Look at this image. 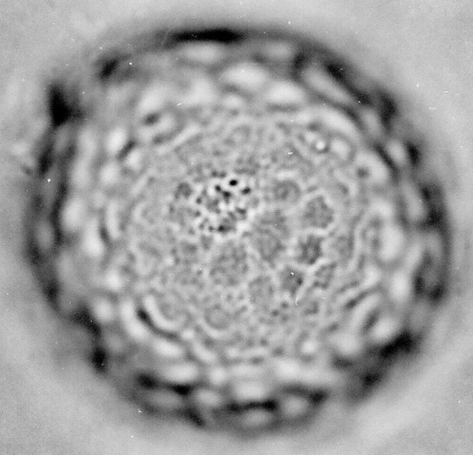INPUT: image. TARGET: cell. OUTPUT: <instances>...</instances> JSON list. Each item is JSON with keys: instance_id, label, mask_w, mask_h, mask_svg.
<instances>
[{"instance_id": "6da1fadb", "label": "cell", "mask_w": 473, "mask_h": 455, "mask_svg": "<svg viewBox=\"0 0 473 455\" xmlns=\"http://www.w3.org/2000/svg\"><path fill=\"white\" fill-rule=\"evenodd\" d=\"M289 220L280 209L261 215L250 231L251 246L268 263H275L285 253L290 237Z\"/></svg>"}, {"instance_id": "7a4b0ae2", "label": "cell", "mask_w": 473, "mask_h": 455, "mask_svg": "<svg viewBox=\"0 0 473 455\" xmlns=\"http://www.w3.org/2000/svg\"><path fill=\"white\" fill-rule=\"evenodd\" d=\"M249 253L241 241H229L220 247L212 263L211 275L218 284L234 286L246 276Z\"/></svg>"}, {"instance_id": "3957f363", "label": "cell", "mask_w": 473, "mask_h": 455, "mask_svg": "<svg viewBox=\"0 0 473 455\" xmlns=\"http://www.w3.org/2000/svg\"><path fill=\"white\" fill-rule=\"evenodd\" d=\"M335 219L333 207L321 197H313L305 203L299 215L300 224L312 232L326 231L333 226Z\"/></svg>"}, {"instance_id": "277c9868", "label": "cell", "mask_w": 473, "mask_h": 455, "mask_svg": "<svg viewBox=\"0 0 473 455\" xmlns=\"http://www.w3.org/2000/svg\"><path fill=\"white\" fill-rule=\"evenodd\" d=\"M305 79L318 93L334 100L335 103L346 105L352 103L353 97L350 93L337 79L325 70L313 68L305 73Z\"/></svg>"}, {"instance_id": "5b68a950", "label": "cell", "mask_w": 473, "mask_h": 455, "mask_svg": "<svg viewBox=\"0 0 473 455\" xmlns=\"http://www.w3.org/2000/svg\"><path fill=\"white\" fill-rule=\"evenodd\" d=\"M325 239L316 232H309L300 237L294 246L296 262L304 266H312L324 255Z\"/></svg>"}, {"instance_id": "8992f818", "label": "cell", "mask_w": 473, "mask_h": 455, "mask_svg": "<svg viewBox=\"0 0 473 455\" xmlns=\"http://www.w3.org/2000/svg\"><path fill=\"white\" fill-rule=\"evenodd\" d=\"M119 316L121 318L123 328L130 338L138 342L148 338V330L138 318L135 317L134 307L129 301L122 303L119 308Z\"/></svg>"}, {"instance_id": "52a82bcc", "label": "cell", "mask_w": 473, "mask_h": 455, "mask_svg": "<svg viewBox=\"0 0 473 455\" xmlns=\"http://www.w3.org/2000/svg\"><path fill=\"white\" fill-rule=\"evenodd\" d=\"M161 373L167 382L187 384L197 377V369L189 362L177 360L175 363L166 365Z\"/></svg>"}, {"instance_id": "ba28073f", "label": "cell", "mask_w": 473, "mask_h": 455, "mask_svg": "<svg viewBox=\"0 0 473 455\" xmlns=\"http://www.w3.org/2000/svg\"><path fill=\"white\" fill-rule=\"evenodd\" d=\"M83 227H85L82 241L83 249L90 257H100L103 254L105 246L98 222L90 220Z\"/></svg>"}, {"instance_id": "9c48e42d", "label": "cell", "mask_w": 473, "mask_h": 455, "mask_svg": "<svg viewBox=\"0 0 473 455\" xmlns=\"http://www.w3.org/2000/svg\"><path fill=\"white\" fill-rule=\"evenodd\" d=\"M86 219V207L80 199H73L63 211V223L66 229L75 231L85 226Z\"/></svg>"}, {"instance_id": "30bf717a", "label": "cell", "mask_w": 473, "mask_h": 455, "mask_svg": "<svg viewBox=\"0 0 473 455\" xmlns=\"http://www.w3.org/2000/svg\"><path fill=\"white\" fill-rule=\"evenodd\" d=\"M152 349L159 357L174 361L180 360L184 353L179 343L162 338L154 340Z\"/></svg>"}, {"instance_id": "8fae6325", "label": "cell", "mask_w": 473, "mask_h": 455, "mask_svg": "<svg viewBox=\"0 0 473 455\" xmlns=\"http://www.w3.org/2000/svg\"><path fill=\"white\" fill-rule=\"evenodd\" d=\"M91 311L95 319L104 325L112 323L117 313L113 303L105 298H96L92 303Z\"/></svg>"}, {"instance_id": "7c38bea8", "label": "cell", "mask_w": 473, "mask_h": 455, "mask_svg": "<svg viewBox=\"0 0 473 455\" xmlns=\"http://www.w3.org/2000/svg\"><path fill=\"white\" fill-rule=\"evenodd\" d=\"M271 284L266 279H259L251 284L250 287V296L254 302L259 305L264 304L271 295Z\"/></svg>"}, {"instance_id": "4fadbf2b", "label": "cell", "mask_w": 473, "mask_h": 455, "mask_svg": "<svg viewBox=\"0 0 473 455\" xmlns=\"http://www.w3.org/2000/svg\"><path fill=\"white\" fill-rule=\"evenodd\" d=\"M303 282L301 273L296 271L295 269L287 268L281 273V284L283 288L289 291L290 293H295L299 289Z\"/></svg>"}, {"instance_id": "5bb4252c", "label": "cell", "mask_w": 473, "mask_h": 455, "mask_svg": "<svg viewBox=\"0 0 473 455\" xmlns=\"http://www.w3.org/2000/svg\"><path fill=\"white\" fill-rule=\"evenodd\" d=\"M105 283H107L108 288L112 291L120 290L123 286L122 278L115 271L108 273Z\"/></svg>"}]
</instances>
